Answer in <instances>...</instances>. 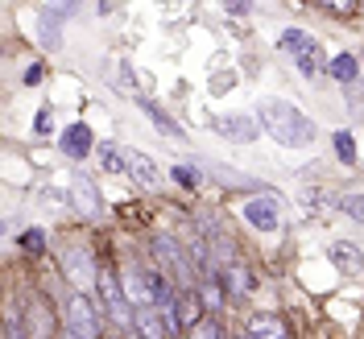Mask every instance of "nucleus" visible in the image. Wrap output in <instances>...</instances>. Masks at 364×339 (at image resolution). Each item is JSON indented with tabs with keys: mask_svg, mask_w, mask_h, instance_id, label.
<instances>
[{
	"mask_svg": "<svg viewBox=\"0 0 364 339\" xmlns=\"http://www.w3.org/2000/svg\"><path fill=\"white\" fill-rule=\"evenodd\" d=\"M100 302H104V311H108V318H112L116 327H129L136 318L133 302L124 294V281H120L112 269H100Z\"/></svg>",
	"mask_w": 364,
	"mask_h": 339,
	"instance_id": "3",
	"label": "nucleus"
},
{
	"mask_svg": "<svg viewBox=\"0 0 364 339\" xmlns=\"http://www.w3.org/2000/svg\"><path fill=\"white\" fill-rule=\"evenodd\" d=\"M360 13H364V0H360Z\"/></svg>",
	"mask_w": 364,
	"mask_h": 339,
	"instance_id": "31",
	"label": "nucleus"
},
{
	"mask_svg": "<svg viewBox=\"0 0 364 339\" xmlns=\"http://www.w3.org/2000/svg\"><path fill=\"white\" fill-rule=\"evenodd\" d=\"M67 331H75L79 339H104V327H100V311H95V302L87 294H75L67 298V323H63Z\"/></svg>",
	"mask_w": 364,
	"mask_h": 339,
	"instance_id": "4",
	"label": "nucleus"
},
{
	"mask_svg": "<svg viewBox=\"0 0 364 339\" xmlns=\"http://www.w3.org/2000/svg\"><path fill=\"white\" fill-rule=\"evenodd\" d=\"M63 277H67L79 294L100 290V269H95V257H91L87 249H70L67 257H63Z\"/></svg>",
	"mask_w": 364,
	"mask_h": 339,
	"instance_id": "5",
	"label": "nucleus"
},
{
	"mask_svg": "<svg viewBox=\"0 0 364 339\" xmlns=\"http://www.w3.org/2000/svg\"><path fill=\"white\" fill-rule=\"evenodd\" d=\"M265 124H261V116H245V112H232V116H215V133L228 136V141H240V145H249L257 141Z\"/></svg>",
	"mask_w": 364,
	"mask_h": 339,
	"instance_id": "8",
	"label": "nucleus"
},
{
	"mask_svg": "<svg viewBox=\"0 0 364 339\" xmlns=\"http://www.w3.org/2000/svg\"><path fill=\"white\" fill-rule=\"evenodd\" d=\"M124 294H129V302H133L136 311L141 306H154V290H149V273H141V269H129L124 277Z\"/></svg>",
	"mask_w": 364,
	"mask_h": 339,
	"instance_id": "12",
	"label": "nucleus"
},
{
	"mask_svg": "<svg viewBox=\"0 0 364 339\" xmlns=\"http://www.w3.org/2000/svg\"><path fill=\"white\" fill-rule=\"evenodd\" d=\"M25 331L29 339H58V327H54V311L42 294L25 298Z\"/></svg>",
	"mask_w": 364,
	"mask_h": 339,
	"instance_id": "7",
	"label": "nucleus"
},
{
	"mask_svg": "<svg viewBox=\"0 0 364 339\" xmlns=\"http://www.w3.org/2000/svg\"><path fill=\"white\" fill-rule=\"evenodd\" d=\"M224 277H228V286H232V294H236V298L252 294V273L245 269V265H240V261H228Z\"/></svg>",
	"mask_w": 364,
	"mask_h": 339,
	"instance_id": "18",
	"label": "nucleus"
},
{
	"mask_svg": "<svg viewBox=\"0 0 364 339\" xmlns=\"http://www.w3.org/2000/svg\"><path fill=\"white\" fill-rule=\"evenodd\" d=\"M170 315H174V327H178V331H191L199 318H207L203 315V294H199V290H182V294L174 298V306H170Z\"/></svg>",
	"mask_w": 364,
	"mask_h": 339,
	"instance_id": "10",
	"label": "nucleus"
},
{
	"mask_svg": "<svg viewBox=\"0 0 364 339\" xmlns=\"http://www.w3.org/2000/svg\"><path fill=\"white\" fill-rule=\"evenodd\" d=\"M95 154H100V166H104L108 174H124V170H129V154H124L120 145H112V141L95 145Z\"/></svg>",
	"mask_w": 364,
	"mask_h": 339,
	"instance_id": "17",
	"label": "nucleus"
},
{
	"mask_svg": "<svg viewBox=\"0 0 364 339\" xmlns=\"http://www.w3.org/2000/svg\"><path fill=\"white\" fill-rule=\"evenodd\" d=\"M124 154H129V174H133L141 186H158L161 170L154 166V158H149V154H141V149H124Z\"/></svg>",
	"mask_w": 364,
	"mask_h": 339,
	"instance_id": "15",
	"label": "nucleus"
},
{
	"mask_svg": "<svg viewBox=\"0 0 364 339\" xmlns=\"http://www.w3.org/2000/svg\"><path fill=\"white\" fill-rule=\"evenodd\" d=\"M249 339H290L286 323L277 315H252L249 318Z\"/></svg>",
	"mask_w": 364,
	"mask_h": 339,
	"instance_id": "16",
	"label": "nucleus"
},
{
	"mask_svg": "<svg viewBox=\"0 0 364 339\" xmlns=\"http://www.w3.org/2000/svg\"><path fill=\"white\" fill-rule=\"evenodd\" d=\"M245 220L257 232H273L277 227V207H273V199H249L245 203Z\"/></svg>",
	"mask_w": 364,
	"mask_h": 339,
	"instance_id": "14",
	"label": "nucleus"
},
{
	"mask_svg": "<svg viewBox=\"0 0 364 339\" xmlns=\"http://www.w3.org/2000/svg\"><path fill=\"white\" fill-rule=\"evenodd\" d=\"M186 335H191V339H224V335H220V323H215V318H199Z\"/></svg>",
	"mask_w": 364,
	"mask_h": 339,
	"instance_id": "23",
	"label": "nucleus"
},
{
	"mask_svg": "<svg viewBox=\"0 0 364 339\" xmlns=\"http://www.w3.org/2000/svg\"><path fill=\"white\" fill-rule=\"evenodd\" d=\"M67 195H70V207L79 211V220H100V190H95V182L83 178V174H75L67 186Z\"/></svg>",
	"mask_w": 364,
	"mask_h": 339,
	"instance_id": "9",
	"label": "nucleus"
},
{
	"mask_svg": "<svg viewBox=\"0 0 364 339\" xmlns=\"http://www.w3.org/2000/svg\"><path fill=\"white\" fill-rule=\"evenodd\" d=\"M207 174H211V178H220L224 186H228V182H232V186H261L257 178L240 174V170H232V166H215V161H207Z\"/></svg>",
	"mask_w": 364,
	"mask_h": 339,
	"instance_id": "20",
	"label": "nucleus"
},
{
	"mask_svg": "<svg viewBox=\"0 0 364 339\" xmlns=\"http://www.w3.org/2000/svg\"><path fill=\"white\" fill-rule=\"evenodd\" d=\"M327 70H331V79H340V83H352V79L360 75V63H356V54H336Z\"/></svg>",
	"mask_w": 364,
	"mask_h": 339,
	"instance_id": "19",
	"label": "nucleus"
},
{
	"mask_svg": "<svg viewBox=\"0 0 364 339\" xmlns=\"http://www.w3.org/2000/svg\"><path fill=\"white\" fill-rule=\"evenodd\" d=\"M129 339H141V335H136V331H133V335H129Z\"/></svg>",
	"mask_w": 364,
	"mask_h": 339,
	"instance_id": "30",
	"label": "nucleus"
},
{
	"mask_svg": "<svg viewBox=\"0 0 364 339\" xmlns=\"http://www.w3.org/2000/svg\"><path fill=\"white\" fill-rule=\"evenodd\" d=\"M63 154L67 158H87V154H95V141H91L87 124H70L67 133H63Z\"/></svg>",
	"mask_w": 364,
	"mask_h": 339,
	"instance_id": "13",
	"label": "nucleus"
},
{
	"mask_svg": "<svg viewBox=\"0 0 364 339\" xmlns=\"http://www.w3.org/2000/svg\"><path fill=\"white\" fill-rule=\"evenodd\" d=\"M331 9H340V13H352V0H327Z\"/></svg>",
	"mask_w": 364,
	"mask_h": 339,
	"instance_id": "29",
	"label": "nucleus"
},
{
	"mask_svg": "<svg viewBox=\"0 0 364 339\" xmlns=\"http://www.w3.org/2000/svg\"><path fill=\"white\" fill-rule=\"evenodd\" d=\"M327 257H331V265L340 273H348V277H356V273L364 269V257H360V249L352 244V240H336L331 249H327Z\"/></svg>",
	"mask_w": 364,
	"mask_h": 339,
	"instance_id": "11",
	"label": "nucleus"
},
{
	"mask_svg": "<svg viewBox=\"0 0 364 339\" xmlns=\"http://www.w3.org/2000/svg\"><path fill=\"white\" fill-rule=\"evenodd\" d=\"M21 249L25 252H42L46 249V236H42V232H25V236H21Z\"/></svg>",
	"mask_w": 364,
	"mask_h": 339,
	"instance_id": "27",
	"label": "nucleus"
},
{
	"mask_svg": "<svg viewBox=\"0 0 364 339\" xmlns=\"http://www.w3.org/2000/svg\"><path fill=\"white\" fill-rule=\"evenodd\" d=\"M336 149H340V161H348V166L356 161V141H352V133H340V136H336Z\"/></svg>",
	"mask_w": 364,
	"mask_h": 339,
	"instance_id": "25",
	"label": "nucleus"
},
{
	"mask_svg": "<svg viewBox=\"0 0 364 339\" xmlns=\"http://www.w3.org/2000/svg\"><path fill=\"white\" fill-rule=\"evenodd\" d=\"M199 294H203V302L211 306V311H220V306H224V290H220V281H215V277H207Z\"/></svg>",
	"mask_w": 364,
	"mask_h": 339,
	"instance_id": "24",
	"label": "nucleus"
},
{
	"mask_svg": "<svg viewBox=\"0 0 364 339\" xmlns=\"http://www.w3.org/2000/svg\"><path fill=\"white\" fill-rule=\"evenodd\" d=\"M282 50H290V58H294V67L302 70V75H318L323 67H331L327 54L318 50V42L311 33H302V29H286V33H282Z\"/></svg>",
	"mask_w": 364,
	"mask_h": 339,
	"instance_id": "2",
	"label": "nucleus"
},
{
	"mask_svg": "<svg viewBox=\"0 0 364 339\" xmlns=\"http://www.w3.org/2000/svg\"><path fill=\"white\" fill-rule=\"evenodd\" d=\"M133 331L141 339H170V335H178L170 306H141L136 318H133Z\"/></svg>",
	"mask_w": 364,
	"mask_h": 339,
	"instance_id": "6",
	"label": "nucleus"
},
{
	"mask_svg": "<svg viewBox=\"0 0 364 339\" xmlns=\"http://www.w3.org/2000/svg\"><path fill=\"white\" fill-rule=\"evenodd\" d=\"M141 108H145V116L154 120V129H158V133H166V136H182V129H178V124H174L170 116L161 112V108H154L149 99H141Z\"/></svg>",
	"mask_w": 364,
	"mask_h": 339,
	"instance_id": "21",
	"label": "nucleus"
},
{
	"mask_svg": "<svg viewBox=\"0 0 364 339\" xmlns=\"http://www.w3.org/2000/svg\"><path fill=\"white\" fill-rule=\"evenodd\" d=\"M257 116H261L265 133L277 145H286V149H302V145L315 141V120L302 112V108L286 104V99H261L257 104Z\"/></svg>",
	"mask_w": 364,
	"mask_h": 339,
	"instance_id": "1",
	"label": "nucleus"
},
{
	"mask_svg": "<svg viewBox=\"0 0 364 339\" xmlns=\"http://www.w3.org/2000/svg\"><path fill=\"white\" fill-rule=\"evenodd\" d=\"M224 9L228 13H236V17H245V13L252 9V0H224Z\"/></svg>",
	"mask_w": 364,
	"mask_h": 339,
	"instance_id": "28",
	"label": "nucleus"
},
{
	"mask_svg": "<svg viewBox=\"0 0 364 339\" xmlns=\"http://www.w3.org/2000/svg\"><path fill=\"white\" fill-rule=\"evenodd\" d=\"M174 182H182L186 190H195V186H199V170H191V166H174Z\"/></svg>",
	"mask_w": 364,
	"mask_h": 339,
	"instance_id": "26",
	"label": "nucleus"
},
{
	"mask_svg": "<svg viewBox=\"0 0 364 339\" xmlns=\"http://www.w3.org/2000/svg\"><path fill=\"white\" fill-rule=\"evenodd\" d=\"M336 207H340L348 220L364 224V190H356V195H340V199H336Z\"/></svg>",
	"mask_w": 364,
	"mask_h": 339,
	"instance_id": "22",
	"label": "nucleus"
}]
</instances>
